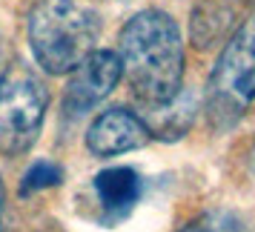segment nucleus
<instances>
[{"mask_svg":"<svg viewBox=\"0 0 255 232\" xmlns=\"http://www.w3.org/2000/svg\"><path fill=\"white\" fill-rule=\"evenodd\" d=\"M121 72L143 106L172 101L184 83L181 29L161 9H143L129 17L118 37Z\"/></svg>","mask_w":255,"mask_h":232,"instance_id":"obj_1","label":"nucleus"},{"mask_svg":"<svg viewBox=\"0 0 255 232\" xmlns=\"http://www.w3.org/2000/svg\"><path fill=\"white\" fill-rule=\"evenodd\" d=\"M101 37V14L89 0H37L29 14V46L49 75H69Z\"/></svg>","mask_w":255,"mask_h":232,"instance_id":"obj_2","label":"nucleus"},{"mask_svg":"<svg viewBox=\"0 0 255 232\" xmlns=\"http://www.w3.org/2000/svg\"><path fill=\"white\" fill-rule=\"evenodd\" d=\"M255 101V14L244 20L224 43L207 81V112L209 126L227 132L241 120Z\"/></svg>","mask_w":255,"mask_h":232,"instance_id":"obj_3","label":"nucleus"},{"mask_svg":"<svg viewBox=\"0 0 255 232\" xmlns=\"http://www.w3.org/2000/svg\"><path fill=\"white\" fill-rule=\"evenodd\" d=\"M49 89L35 69L14 63L0 78V155L17 158L40 138Z\"/></svg>","mask_w":255,"mask_h":232,"instance_id":"obj_4","label":"nucleus"},{"mask_svg":"<svg viewBox=\"0 0 255 232\" xmlns=\"http://www.w3.org/2000/svg\"><path fill=\"white\" fill-rule=\"evenodd\" d=\"M124 78L121 58L112 49H92L86 58L69 72V81L63 89V112L72 117L86 115L89 109L112 95L118 81Z\"/></svg>","mask_w":255,"mask_h":232,"instance_id":"obj_5","label":"nucleus"},{"mask_svg":"<svg viewBox=\"0 0 255 232\" xmlns=\"http://www.w3.org/2000/svg\"><path fill=\"white\" fill-rule=\"evenodd\" d=\"M149 129L143 123V117L135 115L127 106H112L95 117L86 129V149L95 158H118L146 146Z\"/></svg>","mask_w":255,"mask_h":232,"instance_id":"obj_6","label":"nucleus"},{"mask_svg":"<svg viewBox=\"0 0 255 232\" xmlns=\"http://www.w3.org/2000/svg\"><path fill=\"white\" fill-rule=\"evenodd\" d=\"M92 189L109 215H127L143 195V178L132 166H109L95 175Z\"/></svg>","mask_w":255,"mask_h":232,"instance_id":"obj_7","label":"nucleus"},{"mask_svg":"<svg viewBox=\"0 0 255 232\" xmlns=\"http://www.w3.org/2000/svg\"><path fill=\"white\" fill-rule=\"evenodd\" d=\"M192 117H195V101L181 89L172 101L158 104V106H149V115L143 117V123H146V129H149L152 138L175 140V138H181L186 129H189Z\"/></svg>","mask_w":255,"mask_h":232,"instance_id":"obj_8","label":"nucleus"},{"mask_svg":"<svg viewBox=\"0 0 255 232\" xmlns=\"http://www.w3.org/2000/svg\"><path fill=\"white\" fill-rule=\"evenodd\" d=\"M232 14L227 9H221L218 3H201L195 17H192V37L198 46H209L212 40H218L224 35V26L230 23Z\"/></svg>","mask_w":255,"mask_h":232,"instance_id":"obj_9","label":"nucleus"},{"mask_svg":"<svg viewBox=\"0 0 255 232\" xmlns=\"http://www.w3.org/2000/svg\"><path fill=\"white\" fill-rule=\"evenodd\" d=\"M181 232H250L247 221L232 209H209L186 224Z\"/></svg>","mask_w":255,"mask_h":232,"instance_id":"obj_10","label":"nucleus"},{"mask_svg":"<svg viewBox=\"0 0 255 232\" xmlns=\"http://www.w3.org/2000/svg\"><path fill=\"white\" fill-rule=\"evenodd\" d=\"M63 181V169L52 161H37L29 166V172L23 175L20 181V195H32V192H40V189H52Z\"/></svg>","mask_w":255,"mask_h":232,"instance_id":"obj_11","label":"nucleus"},{"mask_svg":"<svg viewBox=\"0 0 255 232\" xmlns=\"http://www.w3.org/2000/svg\"><path fill=\"white\" fill-rule=\"evenodd\" d=\"M3 224H6V186L0 181V232H3Z\"/></svg>","mask_w":255,"mask_h":232,"instance_id":"obj_12","label":"nucleus"},{"mask_svg":"<svg viewBox=\"0 0 255 232\" xmlns=\"http://www.w3.org/2000/svg\"><path fill=\"white\" fill-rule=\"evenodd\" d=\"M0 55H3V35H0Z\"/></svg>","mask_w":255,"mask_h":232,"instance_id":"obj_13","label":"nucleus"}]
</instances>
